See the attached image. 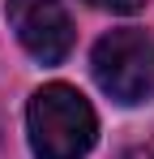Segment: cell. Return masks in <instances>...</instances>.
Here are the masks:
<instances>
[{
  "instance_id": "6da1fadb",
  "label": "cell",
  "mask_w": 154,
  "mask_h": 159,
  "mask_svg": "<svg viewBox=\"0 0 154 159\" xmlns=\"http://www.w3.org/2000/svg\"><path fill=\"white\" fill-rule=\"evenodd\" d=\"M26 133H30V151L39 159H81L99 138V120L77 86L51 82L30 95Z\"/></svg>"
},
{
  "instance_id": "7a4b0ae2",
  "label": "cell",
  "mask_w": 154,
  "mask_h": 159,
  "mask_svg": "<svg viewBox=\"0 0 154 159\" xmlns=\"http://www.w3.org/2000/svg\"><path fill=\"white\" fill-rule=\"evenodd\" d=\"M90 69L116 103H141L154 95V39L137 26L111 30L94 43Z\"/></svg>"
},
{
  "instance_id": "3957f363",
  "label": "cell",
  "mask_w": 154,
  "mask_h": 159,
  "mask_svg": "<svg viewBox=\"0 0 154 159\" xmlns=\"http://www.w3.org/2000/svg\"><path fill=\"white\" fill-rule=\"evenodd\" d=\"M9 26L22 39V48L43 65H60L73 48V22L60 0H9L4 4Z\"/></svg>"
},
{
  "instance_id": "277c9868",
  "label": "cell",
  "mask_w": 154,
  "mask_h": 159,
  "mask_svg": "<svg viewBox=\"0 0 154 159\" xmlns=\"http://www.w3.org/2000/svg\"><path fill=\"white\" fill-rule=\"evenodd\" d=\"M116 159H154V138H146V142H133V146H124Z\"/></svg>"
},
{
  "instance_id": "5b68a950",
  "label": "cell",
  "mask_w": 154,
  "mask_h": 159,
  "mask_svg": "<svg viewBox=\"0 0 154 159\" xmlns=\"http://www.w3.org/2000/svg\"><path fill=\"white\" fill-rule=\"evenodd\" d=\"M90 4H99V9H111V13H137L146 0H90Z\"/></svg>"
}]
</instances>
